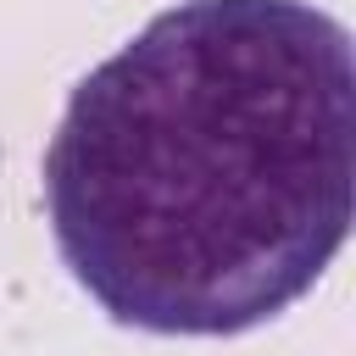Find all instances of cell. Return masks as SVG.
<instances>
[{"label": "cell", "mask_w": 356, "mask_h": 356, "mask_svg": "<svg viewBox=\"0 0 356 356\" xmlns=\"http://www.w3.org/2000/svg\"><path fill=\"white\" fill-rule=\"evenodd\" d=\"M356 61L312 0H178L78 78L44 145L72 284L122 328L234 339L350 234Z\"/></svg>", "instance_id": "1"}]
</instances>
